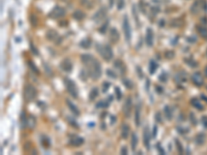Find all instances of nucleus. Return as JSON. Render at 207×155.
Instances as JSON below:
<instances>
[{"label": "nucleus", "instance_id": "obj_1", "mask_svg": "<svg viewBox=\"0 0 207 155\" xmlns=\"http://www.w3.org/2000/svg\"><path fill=\"white\" fill-rule=\"evenodd\" d=\"M81 60H82L83 64L87 67L88 75H90L93 80H97L101 75V63L91 54H83L81 56Z\"/></svg>", "mask_w": 207, "mask_h": 155}, {"label": "nucleus", "instance_id": "obj_2", "mask_svg": "<svg viewBox=\"0 0 207 155\" xmlns=\"http://www.w3.org/2000/svg\"><path fill=\"white\" fill-rule=\"evenodd\" d=\"M97 51L106 61H110L113 58V51H112L111 46H108V44L97 46Z\"/></svg>", "mask_w": 207, "mask_h": 155}, {"label": "nucleus", "instance_id": "obj_3", "mask_svg": "<svg viewBox=\"0 0 207 155\" xmlns=\"http://www.w3.org/2000/svg\"><path fill=\"white\" fill-rule=\"evenodd\" d=\"M64 84H65V87H66V90L67 92L70 93V96H72L74 98H77L78 97V89H77V86H76L75 82L72 81L70 79H65L64 80Z\"/></svg>", "mask_w": 207, "mask_h": 155}, {"label": "nucleus", "instance_id": "obj_4", "mask_svg": "<svg viewBox=\"0 0 207 155\" xmlns=\"http://www.w3.org/2000/svg\"><path fill=\"white\" fill-rule=\"evenodd\" d=\"M36 96V89L32 85H27L24 89V97L27 101H32Z\"/></svg>", "mask_w": 207, "mask_h": 155}, {"label": "nucleus", "instance_id": "obj_5", "mask_svg": "<svg viewBox=\"0 0 207 155\" xmlns=\"http://www.w3.org/2000/svg\"><path fill=\"white\" fill-rule=\"evenodd\" d=\"M63 16H65V9L63 7H60V6H55L50 13V17L52 19H59L62 18Z\"/></svg>", "mask_w": 207, "mask_h": 155}, {"label": "nucleus", "instance_id": "obj_6", "mask_svg": "<svg viewBox=\"0 0 207 155\" xmlns=\"http://www.w3.org/2000/svg\"><path fill=\"white\" fill-rule=\"evenodd\" d=\"M123 32H124V35H125V39L127 41L131 40V36H132V31H131V25H129V19L127 17L125 16L123 18Z\"/></svg>", "mask_w": 207, "mask_h": 155}, {"label": "nucleus", "instance_id": "obj_7", "mask_svg": "<svg viewBox=\"0 0 207 155\" xmlns=\"http://www.w3.org/2000/svg\"><path fill=\"white\" fill-rule=\"evenodd\" d=\"M191 82L194 83L195 85L200 87L204 84V79H203V75H201V72H195L191 75Z\"/></svg>", "mask_w": 207, "mask_h": 155}, {"label": "nucleus", "instance_id": "obj_8", "mask_svg": "<svg viewBox=\"0 0 207 155\" xmlns=\"http://www.w3.org/2000/svg\"><path fill=\"white\" fill-rule=\"evenodd\" d=\"M60 68H61L63 71H66V72L72 71V61H70V59H68V58H65V59L62 60L61 63H60Z\"/></svg>", "mask_w": 207, "mask_h": 155}, {"label": "nucleus", "instance_id": "obj_9", "mask_svg": "<svg viewBox=\"0 0 207 155\" xmlns=\"http://www.w3.org/2000/svg\"><path fill=\"white\" fill-rule=\"evenodd\" d=\"M132 98H127L125 102L123 104V113H124V116L125 117H129L131 115V112H132Z\"/></svg>", "mask_w": 207, "mask_h": 155}, {"label": "nucleus", "instance_id": "obj_10", "mask_svg": "<svg viewBox=\"0 0 207 155\" xmlns=\"http://www.w3.org/2000/svg\"><path fill=\"white\" fill-rule=\"evenodd\" d=\"M84 143V139L79 135H72L70 137V144L74 147H78V146H81V145Z\"/></svg>", "mask_w": 207, "mask_h": 155}, {"label": "nucleus", "instance_id": "obj_11", "mask_svg": "<svg viewBox=\"0 0 207 155\" xmlns=\"http://www.w3.org/2000/svg\"><path fill=\"white\" fill-rule=\"evenodd\" d=\"M203 2H202V0H197V1H195L194 3H193V5H191V11L194 15H197V13H199L200 10L203 8Z\"/></svg>", "mask_w": 207, "mask_h": 155}, {"label": "nucleus", "instance_id": "obj_12", "mask_svg": "<svg viewBox=\"0 0 207 155\" xmlns=\"http://www.w3.org/2000/svg\"><path fill=\"white\" fill-rule=\"evenodd\" d=\"M153 38H154V36H153L152 30L150 28H148L147 32H146V36H145V41H146V44H147L148 46H151L153 44Z\"/></svg>", "mask_w": 207, "mask_h": 155}, {"label": "nucleus", "instance_id": "obj_13", "mask_svg": "<svg viewBox=\"0 0 207 155\" xmlns=\"http://www.w3.org/2000/svg\"><path fill=\"white\" fill-rule=\"evenodd\" d=\"M106 17V8H99V9L97 10V13L94 15V17H93V20L96 21V22H99V21H101L103 18Z\"/></svg>", "mask_w": 207, "mask_h": 155}, {"label": "nucleus", "instance_id": "obj_14", "mask_svg": "<svg viewBox=\"0 0 207 155\" xmlns=\"http://www.w3.org/2000/svg\"><path fill=\"white\" fill-rule=\"evenodd\" d=\"M110 38H111L112 42H117L119 39V33L116 28L110 29Z\"/></svg>", "mask_w": 207, "mask_h": 155}, {"label": "nucleus", "instance_id": "obj_15", "mask_svg": "<svg viewBox=\"0 0 207 155\" xmlns=\"http://www.w3.org/2000/svg\"><path fill=\"white\" fill-rule=\"evenodd\" d=\"M47 38L51 41H56L57 38H59V35H58V33H57L56 31L49 30L47 32Z\"/></svg>", "mask_w": 207, "mask_h": 155}, {"label": "nucleus", "instance_id": "obj_16", "mask_svg": "<svg viewBox=\"0 0 207 155\" xmlns=\"http://www.w3.org/2000/svg\"><path fill=\"white\" fill-rule=\"evenodd\" d=\"M197 30L199 32L200 35L203 37V38L207 39V27L205 25H198L197 26Z\"/></svg>", "mask_w": 207, "mask_h": 155}, {"label": "nucleus", "instance_id": "obj_17", "mask_svg": "<svg viewBox=\"0 0 207 155\" xmlns=\"http://www.w3.org/2000/svg\"><path fill=\"white\" fill-rule=\"evenodd\" d=\"M129 134V126L127 124H122L121 126V137L123 140H126Z\"/></svg>", "mask_w": 207, "mask_h": 155}, {"label": "nucleus", "instance_id": "obj_18", "mask_svg": "<svg viewBox=\"0 0 207 155\" xmlns=\"http://www.w3.org/2000/svg\"><path fill=\"white\" fill-rule=\"evenodd\" d=\"M143 141H144V144L146 146L148 150H149V142H150V137H149V130L146 127L144 130V133H143Z\"/></svg>", "mask_w": 207, "mask_h": 155}, {"label": "nucleus", "instance_id": "obj_19", "mask_svg": "<svg viewBox=\"0 0 207 155\" xmlns=\"http://www.w3.org/2000/svg\"><path fill=\"white\" fill-rule=\"evenodd\" d=\"M66 103H67V106H68V108H70V111H72V113L75 114L76 116H79V115H80V111L78 110V108L75 106V104H74V103L72 102V101L67 99V100H66Z\"/></svg>", "mask_w": 207, "mask_h": 155}, {"label": "nucleus", "instance_id": "obj_20", "mask_svg": "<svg viewBox=\"0 0 207 155\" xmlns=\"http://www.w3.org/2000/svg\"><path fill=\"white\" fill-rule=\"evenodd\" d=\"M191 106H194V108H196L197 110H199V111H202V110L204 108L203 104L200 102V100L198 99V98H193V99L191 100Z\"/></svg>", "mask_w": 207, "mask_h": 155}, {"label": "nucleus", "instance_id": "obj_21", "mask_svg": "<svg viewBox=\"0 0 207 155\" xmlns=\"http://www.w3.org/2000/svg\"><path fill=\"white\" fill-rule=\"evenodd\" d=\"M35 124H36L35 117L30 115V116L28 117V120H27V126H28L29 128H34V127H35Z\"/></svg>", "mask_w": 207, "mask_h": 155}, {"label": "nucleus", "instance_id": "obj_22", "mask_svg": "<svg viewBox=\"0 0 207 155\" xmlns=\"http://www.w3.org/2000/svg\"><path fill=\"white\" fill-rule=\"evenodd\" d=\"M80 46L83 49H89L91 46V39L90 38H85L81 40L80 42Z\"/></svg>", "mask_w": 207, "mask_h": 155}, {"label": "nucleus", "instance_id": "obj_23", "mask_svg": "<svg viewBox=\"0 0 207 155\" xmlns=\"http://www.w3.org/2000/svg\"><path fill=\"white\" fill-rule=\"evenodd\" d=\"M72 17L78 21H81L85 18V13H83L82 10H76L75 13H72Z\"/></svg>", "mask_w": 207, "mask_h": 155}, {"label": "nucleus", "instance_id": "obj_24", "mask_svg": "<svg viewBox=\"0 0 207 155\" xmlns=\"http://www.w3.org/2000/svg\"><path fill=\"white\" fill-rule=\"evenodd\" d=\"M140 113H141V106H138L136 108V114H135V123L137 126L140 125Z\"/></svg>", "mask_w": 207, "mask_h": 155}, {"label": "nucleus", "instance_id": "obj_25", "mask_svg": "<svg viewBox=\"0 0 207 155\" xmlns=\"http://www.w3.org/2000/svg\"><path fill=\"white\" fill-rule=\"evenodd\" d=\"M164 112H165L166 118L168 119V120H171V119H172V117H173V113H172V108H171L169 106H165V108H164Z\"/></svg>", "mask_w": 207, "mask_h": 155}, {"label": "nucleus", "instance_id": "obj_26", "mask_svg": "<svg viewBox=\"0 0 207 155\" xmlns=\"http://www.w3.org/2000/svg\"><path fill=\"white\" fill-rule=\"evenodd\" d=\"M175 79L177 81H179V82H181V83L186 82V80H187V78H186L185 73H184L183 71H180L179 73H177V75H176V77H175Z\"/></svg>", "mask_w": 207, "mask_h": 155}, {"label": "nucleus", "instance_id": "obj_27", "mask_svg": "<svg viewBox=\"0 0 207 155\" xmlns=\"http://www.w3.org/2000/svg\"><path fill=\"white\" fill-rule=\"evenodd\" d=\"M195 141H196V143L198 145H203L205 142V134L204 133H199L197 134L196 139H195Z\"/></svg>", "mask_w": 207, "mask_h": 155}, {"label": "nucleus", "instance_id": "obj_28", "mask_svg": "<svg viewBox=\"0 0 207 155\" xmlns=\"http://www.w3.org/2000/svg\"><path fill=\"white\" fill-rule=\"evenodd\" d=\"M137 144H138V137L137 134L133 132L132 133V150L135 151L136 150V147H137Z\"/></svg>", "mask_w": 207, "mask_h": 155}, {"label": "nucleus", "instance_id": "obj_29", "mask_svg": "<svg viewBox=\"0 0 207 155\" xmlns=\"http://www.w3.org/2000/svg\"><path fill=\"white\" fill-rule=\"evenodd\" d=\"M115 66H116L117 68H118V69L120 70V71H121L122 75H123L124 72H125V66H124V64L122 63L121 61H119V60H116V61H115Z\"/></svg>", "mask_w": 207, "mask_h": 155}, {"label": "nucleus", "instance_id": "obj_30", "mask_svg": "<svg viewBox=\"0 0 207 155\" xmlns=\"http://www.w3.org/2000/svg\"><path fill=\"white\" fill-rule=\"evenodd\" d=\"M156 69H158V63H156L155 61H153V60H151V61H150V64H149L150 73H154Z\"/></svg>", "mask_w": 207, "mask_h": 155}, {"label": "nucleus", "instance_id": "obj_31", "mask_svg": "<svg viewBox=\"0 0 207 155\" xmlns=\"http://www.w3.org/2000/svg\"><path fill=\"white\" fill-rule=\"evenodd\" d=\"M27 120H28V118H26L25 112H22V114H21V123H22L23 128H25L26 125H27Z\"/></svg>", "mask_w": 207, "mask_h": 155}, {"label": "nucleus", "instance_id": "obj_32", "mask_svg": "<svg viewBox=\"0 0 207 155\" xmlns=\"http://www.w3.org/2000/svg\"><path fill=\"white\" fill-rule=\"evenodd\" d=\"M28 66L30 67V69L32 70V71L34 72V73H36V75H39V68L34 65V63L32 61H28Z\"/></svg>", "mask_w": 207, "mask_h": 155}, {"label": "nucleus", "instance_id": "obj_33", "mask_svg": "<svg viewBox=\"0 0 207 155\" xmlns=\"http://www.w3.org/2000/svg\"><path fill=\"white\" fill-rule=\"evenodd\" d=\"M41 144L44 145L45 148H49L51 143H50V140L48 139V137H41Z\"/></svg>", "mask_w": 207, "mask_h": 155}, {"label": "nucleus", "instance_id": "obj_34", "mask_svg": "<svg viewBox=\"0 0 207 155\" xmlns=\"http://www.w3.org/2000/svg\"><path fill=\"white\" fill-rule=\"evenodd\" d=\"M97 94H98L97 88H93L92 90L90 91V94H89V96H90V97H89V98H90L91 100H93V99H94V98L97 96Z\"/></svg>", "mask_w": 207, "mask_h": 155}, {"label": "nucleus", "instance_id": "obj_35", "mask_svg": "<svg viewBox=\"0 0 207 155\" xmlns=\"http://www.w3.org/2000/svg\"><path fill=\"white\" fill-rule=\"evenodd\" d=\"M175 143H176V145H177V149H178L179 153L182 154V153H183V148H182V146H181V143L179 142L178 140H175Z\"/></svg>", "mask_w": 207, "mask_h": 155}, {"label": "nucleus", "instance_id": "obj_36", "mask_svg": "<svg viewBox=\"0 0 207 155\" xmlns=\"http://www.w3.org/2000/svg\"><path fill=\"white\" fill-rule=\"evenodd\" d=\"M30 49H31V51H32V53H33L35 56H39V51H37V49H36L35 46H34V44H32V42H30Z\"/></svg>", "mask_w": 207, "mask_h": 155}, {"label": "nucleus", "instance_id": "obj_37", "mask_svg": "<svg viewBox=\"0 0 207 155\" xmlns=\"http://www.w3.org/2000/svg\"><path fill=\"white\" fill-rule=\"evenodd\" d=\"M30 21H31V24H32V26H36V25H37V18H36L34 15H31L30 16Z\"/></svg>", "mask_w": 207, "mask_h": 155}, {"label": "nucleus", "instance_id": "obj_38", "mask_svg": "<svg viewBox=\"0 0 207 155\" xmlns=\"http://www.w3.org/2000/svg\"><path fill=\"white\" fill-rule=\"evenodd\" d=\"M109 106V102L108 101H99V102L97 103V108H107V106Z\"/></svg>", "mask_w": 207, "mask_h": 155}, {"label": "nucleus", "instance_id": "obj_39", "mask_svg": "<svg viewBox=\"0 0 207 155\" xmlns=\"http://www.w3.org/2000/svg\"><path fill=\"white\" fill-rule=\"evenodd\" d=\"M185 62L191 67H195V66H197V65H198L196 61H194V60H191V59H185Z\"/></svg>", "mask_w": 207, "mask_h": 155}, {"label": "nucleus", "instance_id": "obj_40", "mask_svg": "<svg viewBox=\"0 0 207 155\" xmlns=\"http://www.w3.org/2000/svg\"><path fill=\"white\" fill-rule=\"evenodd\" d=\"M124 6V0H117V8L122 9Z\"/></svg>", "mask_w": 207, "mask_h": 155}, {"label": "nucleus", "instance_id": "obj_41", "mask_svg": "<svg viewBox=\"0 0 207 155\" xmlns=\"http://www.w3.org/2000/svg\"><path fill=\"white\" fill-rule=\"evenodd\" d=\"M166 57L168 58V59H172L174 57V52L173 51H168L166 52Z\"/></svg>", "mask_w": 207, "mask_h": 155}, {"label": "nucleus", "instance_id": "obj_42", "mask_svg": "<svg viewBox=\"0 0 207 155\" xmlns=\"http://www.w3.org/2000/svg\"><path fill=\"white\" fill-rule=\"evenodd\" d=\"M107 75H108L109 77H112V78H116V77H117L116 73H115V72H114L113 70H111V69H108V70H107Z\"/></svg>", "mask_w": 207, "mask_h": 155}, {"label": "nucleus", "instance_id": "obj_43", "mask_svg": "<svg viewBox=\"0 0 207 155\" xmlns=\"http://www.w3.org/2000/svg\"><path fill=\"white\" fill-rule=\"evenodd\" d=\"M189 117H191V123L194 124V125H197V119H196V117L194 116V114L191 113V114H189Z\"/></svg>", "mask_w": 207, "mask_h": 155}, {"label": "nucleus", "instance_id": "obj_44", "mask_svg": "<svg viewBox=\"0 0 207 155\" xmlns=\"http://www.w3.org/2000/svg\"><path fill=\"white\" fill-rule=\"evenodd\" d=\"M155 119H156V121H158V123H163V118L160 117V113H156V115H155Z\"/></svg>", "mask_w": 207, "mask_h": 155}, {"label": "nucleus", "instance_id": "obj_45", "mask_svg": "<svg viewBox=\"0 0 207 155\" xmlns=\"http://www.w3.org/2000/svg\"><path fill=\"white\" fill-rule=\"evenodd\" d=\"M115 92H116V95H117V98L118 99H120L121 98V92H120V90H119V88L118 87H115Z\"/></svg>", "mask_w": 207, "mask_h": 155}, {"label": "nucleus", "instance_id": "obj_46", "mask_svg": "<svg viewBox=\"0 0 207 155\" xmlns=\"http://www.w3.org/2000/svg\"><path fill=\"white\" fill-rule=\"evenodd\" d=\"M123 82H124V84H125V86H126L129 89H132L133 84H132V82H131V81H129V82H127V80H124Z\"/></svg>", "mask_w": 207, "mask_h": 155}, {"label": "nucleus", "instance_id": "obj_47", "mask_svg": "<svg viewBox=\"0 0 207 155\" xmlns=\"http://www.w3.org/2000/svg\"><path fill=\"white\" fill-rule=\"evenodd\" d=\"M109 86H110V84L109 83H105V84H103V92H107L108 91V89H109Z\"/></svg>", "mask_w": 207, "mask_h": 155}, {"label": "nucleus", "instance_id": "obj_48", "mask_svg": "<svg viewBox=\"0 0 207 155\" xmlns=\"http://www.w3.org/2000/svg\"><path fill=\"white\" fill-rule=\"evenodd\" d=\"M202 124H203L205 127H207V116L202 117Z\"/></svg>", "mask_w": 207, "mask_h": 155}, {"label": "nucleus", "instance_id": "obj_49", "mask_svg": "<svg viewBox=\"0 0 207 155\" xmlns=\"http://www.w3.org/2000/svg\"><path fill=\"white\" fill-rule=\"evenodd\" d=\"M156 148L158 149V152L160 153V154H166L165 153V151H164V149L162 147H160V144H158L156 145Z\"/></svg>", "mask_w": 207, "mask_h": 155}, {"label": "nucleus", "instance_id": "obj_50", "mask_svg": "<svg viewBox=\"0 0 207 155\" xmlns=\"http://www.w3.org/2000/svg\"><path fill=\"white\" fill-rule=\"evenodd\" d=\"M160 80L163 81V82H166V81H167V75H166V73H163V75H160Z\"/></svg>", "mask_w": 207, "mask_h": 155}, {"label": "nucleus", "instance_id": "obj_51", "mask_svg": "<svg viewBox=\"0 0 207 155\" xmlns=\"http://www.w3.org/2000/svg\"><path fill=\"white\" fill-rule=\"evenodd\" d=\"M120 153H121V154H123V155L126 154V148H125V147H122V149H121V151H120Z\"/></svg>", "mask_w": 207, "mask_h": 155}, {"label": "nucleus", "instance_id": "obj_52", "mask_svg": "<svg viewBox=\"0 0 207 155\" xmlns=\"http://www.w3.org/2000/svg\"><path fill=\"white\" fill-rule=\"evenodd\" d=\"M115 120H116V117H115V116H111V123H114V122H115Z\"/></svg>", "mask_w": 207, "mask_h": 155}, {"label": "nucleus", "instance_id": "obj_53", "mask_svg": "<svg viewBox=\"0 0 207 155\" xmlns=\"http://www.w3.org/2000/svg\"><path fill=\"white\" fill-rule=\"evenodd\" d=\"M113 4H114V0H109V5H110V6H113Z\"/></svg>", "mask_w": 207, "mask_h": 155}, {"label": "nucleus", "instance_id": "obj_54", "mask_svg": "<svg viewBox=\"0 0 207 155\" xmlns=\"http://www.w3.org/2000/svg\"><path fill=\"white\" fill-rule=\"evenodd\" d=\"M201 98H202V99H203V100H205V101H206V102H207V97H206V96H205V95H201Z\"/></svg>", "mask_w": 207, "mask_h": 155}, {"label": "nucleus", "instance_id": "obj_55", "mask_svg": "<svg viewBox=\"0 0 207 155\" xmlns=\"http://www.w3.org/2000/svg\"><path fill=\"white\" fill-rule=\"evenodd\" d=\"M204 73H205V75H206V77H207V66L204 68Z\"/></svg>", "mask_w": 207, "mask_h": 155}, {"label": "nucleus", "instance_id": "obj_56", "mask_svg": "<svg viewBox=\"0 0 207 155\" xmlns=\"http://www.w3.org/2000/svg\"><path fill=\"white\" fill-rule=\"evenodd\" d=\"M64 1H66V0H64Z\"/></svg>", "mask_w": 207, "mask_h": 155}]
</instances>
